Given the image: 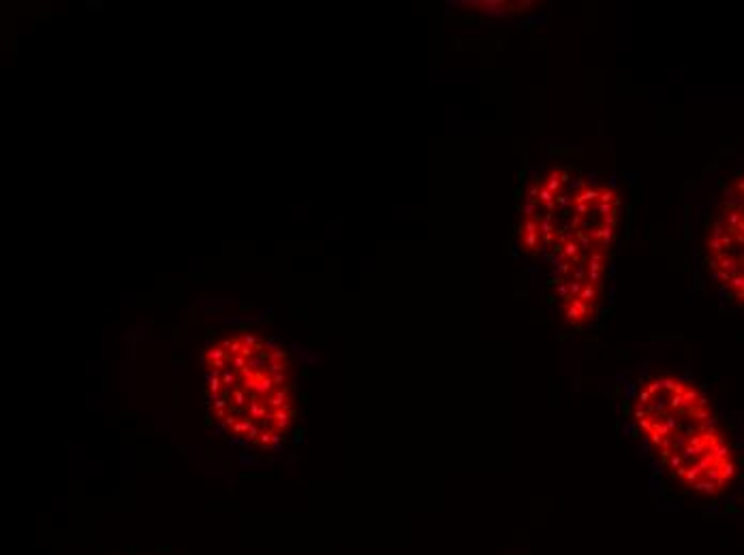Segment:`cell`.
I'll return each mask as SVG.
<instances>
[{
  "label": "cell",
  "instance_id": "2",
  "mask_svg": "<svg viewBox=\"0 0 744 555\" xmlns=\"http://www.w3.org/2000/svg\"><path fill=\"white\" fill-rule=\"evenodd\" d=\"M541 220L537 216H527L522 225V246L527 252L537 250V246L541 243Z\"/></svg>",
  "mask_w": 744,
  "mask_h": 555
},
{
  "label": "cell",
  "instance_id": "3",
  "mask_svg": "<svg viewBox=\"0 0 744 555\" xmlns=\"http://www.w3.org/2000/svg\"><path fill=\"white\" fill-rule=\"evenodd\" d=\"M593 310H595V305H590L582 299H569V301H565V319L571 325H582V323L590 321Z\"/></svg>",
  "mask_w": 744,
  "mask_h": 555
},
{
  "label": "cell",
  "instance_id": "1",
  "mask_svg": "<svg viewBox=\"0 0 744 555\" xmlns=\"http://www.w3.org/2000/svg\"><path fill=\"white\" fill-rule=\"evenodd\" d=\"M636 421L667 472L687 490L718 496L736 476V459L708 397L678 376L640 387Z\"/></svg>",
  "mask_w": 744,
  "mask_h": 555
}]
</instances>
